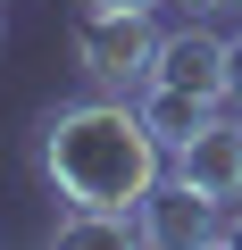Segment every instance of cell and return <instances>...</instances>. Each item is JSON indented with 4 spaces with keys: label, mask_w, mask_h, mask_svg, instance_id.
<instances>
[{
    "label": "cell",
    "mask_w": 242,
    "mask_h": 250,
    "mask_svg": "<svg viewBox=\"0 0 242 250\" xmlns=\"http://www.w3.org/2000/svg\"><path fill=\"white\" fill-rule=\"evenodd\" d=\"M217 242H234V250H242V208H234V217L217 225Z\"/></svg>",
    "instance_id": "cell-9"
},
{
    "label": "cell",
    "mask_w": 242,
    "mask_h": 250,
    "mask_svg": "<svg viewBox=\"0 0 242 250\" xmlns=\"http://www.w3.org/2000/svg\"><path fill=\"white\" fill-rule=\"evenodd\" d=\"M151 59H159V34H151V9H84L75 25V75L92 92H142L151 83Z\"/></svg>",
    "instance_id": "cell-2"
},
{
    "label": "cell",
    "mask_w": 242,
    "mask_h": 250,
    "mask_svg": "<svg viewBox=\"0 0 242 250\" xmlns=\"http://www.w3.org/2000/svg\"><path fill=\"white\" fill-rule=\"evenodd\" d=\"M42 175H50V192L67 208H126V217H142L151 184L167 175V142L151 134L142 100L126 108L117 92H92V100L42 117Z\"/></svg>",
    "instance_id": "cell-1"
},
{
    "label": "cell",
    "mask_w": 242,
    "mask_h": 250,
    "mask_svg": "<svg viewBox=\"0 0 242 250\" xmlns=\"http://www.w3.org/2000/svg\"><path fill=\"white\" fill-rule=\"evenodd\" d=\"M50 242H67V250H100V242H142V217H126V208H67V217L50 225Z\"/></svg>",
    "instance_id": "cell-7"
},
{
    "label": "cell",
    "mask_w": 242,
    "mask_h": 250,
    "mask_svg": "<svg viewBox=\"0 0 242 250\" xmlns=\"http://www.w3.org/2000/svg\"><path fill=\"white\" fill-rule=\"evenodd\" d=\"M142 117H151V134L176 150V142H192V134H200L217 108H209V100H192V92H176V83H142Z\"/></svg>",
    "instance_id": "cell-6"
},
{
    "label": "cell",
    "mask_w": 242,
    "mask_h": 250,
    "mask_svg": "<svg viewBox=\"0 0 242 250\" xmlns=\"http://www.w3.org/2000/svg\"><path fill=\"white\" fill-rule=\"evenodd\" d=\"M184 9H200V17H209V9H242V0H184Z\"/></svg>",
    "instance_id": "cell-11"
},
{
    "label": "cell",
    "mask_w": 242,
    "mask_h": 250,
    "mask_svg": "<svg viewBox=\"0 0 242 250\" xmlns=\"http://www.w3.org/2000/svg\"><path fill=\"white\" fill-rule=\"evenodd\" d=\"M142 242H159V250H184V242H217V208H209L192 184L159 175V184H151V200H142Z\"/></svg>",
    "instance_id": "cell-5"
},
{
    "label": "cell",
    "mask_w": 242,
    "mask_h": 250,
    "mask_svg": "<svg viewBox=\"0 0 242 250\" xmlns=\"http://www.w3.org/2000/svg\"><path fill=\"white\" fill-rule=\"evenodd\" d=\"M167 175L192 184L209 208H234L242 200V117H209L192 142H176L167 150Z\"/></svg>",
    "instance_id": "cell-3"
},
{
    "label": "cell",
    "mask_w": 242,
    "mask_h": 250,
    "mask_svg": "<svg viewBox=\"0 0 242 250\" xmlns=\"http://www.w3.org/2000/svg\"><path fill=\"white\" fill-rule=\"evenodd\" d=\"M84 9H159V0H84Z\"/></svg>",
    "instance_id": "cell-10"
},
{
    "label": "cell",
    "mask_w": 242,
    "mask_h": 250,
    "mask_svg": "<svg viewBox=\"0 0 242 250\" xmlns=\"http://www.w3.org/2000/svg\"><path fill=\"white\" fill-rule=\"evenodd\" d=\"M225 75H234V42H217L209 25H176L159 34V59H151V83H176L192 100H225Z\"/></svg>",
    "instance_id": "cell-4"
},
{
    "label": "cell",
    "mask_w": 242,
    "mask_h": 250,
    "mask_svg": "<svg viewBox=\"0 0 242 250\" xmlns=\"http://www.w3.org/2000/svg\"><path fill=\"white\" fill-rule=\"evenodd\" d=\"M225 100H242V34H234V75H225Z\"/></svg>",
    "instance_id": "cell-8"
}]
</instances>
